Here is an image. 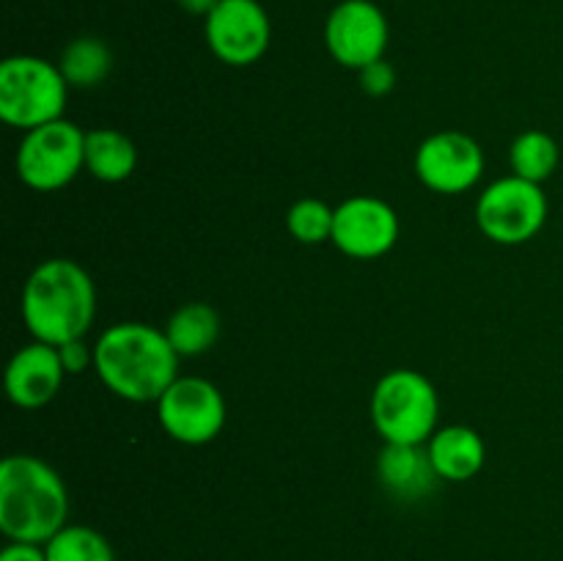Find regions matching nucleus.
I'll return each instance as SVG.
<instances>
[{
	"instance_id": "obj_5",
	"label": "nucleus",
	"mask_w": 563,
	"mask_h": 561,
	"mask_svg": "<svg viewBox=\"0 0 563 561\" xmlns=\"http://www.w3.org/2000/svg\"><path fill=\"white\" fill-rule=\"evenodd\" d=\"M69 82L58 64L38 55H11L0 64V119L27 132L64 119Z\"/></svg>"
},
{
	"instance_id": "obj_6",
	"label": "nucleus",
	"mask_w": 563,
	"mask_h": 561,
	"mask_svg": "<svg viewBox=\"0 0 563 561\" xmlns=\"http://www.w3.org/2000/svg\"><path fill=\"white\" fill-rule=\"evenodd\" d=\"M82 168H86V132L71 121H49L22 135L16 148V176L31 190H60Z\"/></svg>"
},
{
	"instance_id": "obj_3",
	"label": "nucleus",
	"mask_w": 563,
	"mask_h": 561,
	"mask_svg": "<svg viewBox=\"0 0 563 561\" xmlns=\"http://www.w3.org/2000/svg\"><path fill=\"white\" fill-rule=\"evenodd\" d=\"M69 517V493L53 468L33 454L0 465V531L11 542L47 544Z\"/></svg>"
},
{
	"instance_id": "obj_21",
	"label": "nucleus",
	"mask_w": 563,
	"mask_h": 561,
	"mask_svg": "<svg viewBox=\"0 0 563 561\" xmlns=\"http://www.w3.org/2000/svg\"><path fill=\"white\" fill-rule=\"evenodd\" d=\"M335 209L322 198H300L286 212V229L302 245H322L333 240Z\"/></svg>"
},
{
	"instance_id": "obj_11",
	"label": "nucleus",
	"mask_w": 563,
	"mask_h": 561,
	"mask_svg": "<svg viewBox=\"0 0 563 561\" xmlns=\"http://www.w3.org/2000/svg\"><path fill=\"white\" fill-rule=\"evenodd\" d=\"M484 174V148L476 138L456 130L429 135L416 152V176L423 187L443 196L467 193Z\"/></svg>"
},
{
	"instance_id": "obj_24",
	"label": "nucleus",
	"mask_w": 563,
	"mask_h": 561,
	"mask_svg": "<svg viewBox=\"0 0 563 561\" xmlns=\"http://www.w3.org/2000/svg\"><path fill=\"white\" fill-rule=\"evenodd\" d=\"M0 561H47L42 544L31 542H9L0 553Z\"/></svg>"
},
{
	"instance_id": "obj_14",
	"label": "nucleus",
	"mask_w": 563,
	"mask_h": 561,
	"mask_svg": "<svg viewBox=\"0 0 563 561\" xmlns=\"http://www.w3.org/2000/svg\"><path fill=\"white\" fill-rule=\"evenodd\" d=\"M377 476L390 495L401 501H418L432 493L438 471L429 460L427 446L385 443L377 460Z\"/></svg>"
},
{
	"instance_id": "obj_22",
	"label": "nucleus",
	"mask_w": 563,
	"mask_h": 561,
	"mask_svg": "<svg viewBox=\"0 0 563 561\" xmlns=\"http://www.w3.org/2000/svg\"><path fill=\"white\" fill-rule=\"evenodd\" d=\"M357 75H361V88L368 97H385V94H390L396 88V69L385 58L363 66Z\"/></svg>"
},
{
	"instance_id": "obj_4",
	"label": "nucleus",
	"mask_w": 563,
	"mask_h": 561,
	"mask_svg": "<svg viewBox=\"0 0 563 561\" xmlns=\"http://www.w3.org/2000/svg\"><path fill=\"white\" fill-rule=\"evenodd\" d=\"M438 418V391L416 369H394L374 385L372 421L385 443L427 446L440 429Z\"/></svg>"
},
{
	"instance_id": "obj_2",
	"label": "nucleus",
	"mask_w": 563,
	"mask_h": 561,
	"mask_svg": "<svg viewBox=\"0 0 563 561\" xmlns=\"http://www.w3.org/2000/svg\"><path fill=\"white\" fill-rule=\"evenodd\" d=\"M97 317V289L86 270L71 258H47L22 289V322L44 344L60 346L82 339Z\"/></svg>"
},
{
	"instance_id": "obj_7",
	"label": "nucleus",
	"mask_w": 563,
	"mask_h": 561,
	"mask_svg": "<svg viewBox=\"0 0 563 561\" xmlns=\"http://www.w3.org/2000/svg\"><path fill=\"white\" fill-rule=\"evenodd\" d=\"M476 223L498 245H522L548 223V196L542 185L511 174L484 187L476 201Z\"/></svg>"
},
{
	"instance_id": "obj_10",
	"label": "nucleus",
	"mask_w": 563,
	"mask_h": 561,
	"mask_svg": "<svg viewBox=\"0 0 563 561\" xmlns=\"http://www.w3.org/2000/svg\"><path fill=\"white\" fill-rule=\"evenodd\" d=\"M203 33L214 58L229 66H251L267 53L273 25L258 0H220L203 20Z\"/></svg>"
},
{
	"instance_id": "obj_1",
	"label": "nucleus",
	"mask_w": 563,
	"mask_h": 561,
	"mask_svg": "<svg viewBox=\"0 0 563 561\" xmlns=\"http://www.w3.org/2000/svg\"><path fill=\"white\" fill-rule=\"evenodd\" d=\"M93 369L110 394L146 405L157 402L179 377V355L165 330L146 322H119L93 344Z\"/></svg>"
},
{
	"instance_id": "obj_12",
	"label": "nucleus",
	"mask_w": 563,
	"mask_h": 561,
	"mask_svg": "<svg viewBox=\"0 0 563 561\" xmlns=\"http://www.w3.org/2000/svg\"><path fill=\"white\" fill-rule=\"evenodd\" d=\"M399 240V215L388 201L352 196L335 207L333 245L350 258H379Z\"/></svg>"
},
{
	"instance_id": "obj_25",
	"label": "nucleus",
	"mask_w": 563,
	"mask_h": 561,
	"mask_svg": "<svg viewBox=\"0 0 563 561\" xmlns=\"http://www.w3.org/2000/svg\"><path fill=\"white\" fill-rule=\"evenodd\" d=\"M176 3H179L181 9L187 11V14H192V16H203V20H207V16L212 14L214 6H218L220 0H176Z\"/></svg>"
},
{
	"instance_id": "obj_23",
	"label": "nucleus",
	"mask_w": 563,
	"mask_h": 561,
	"mask_svg": "<svg viewBox=\"0 0 563 561\" xmlns=\"http://www.w3.org/2000/svg\"><path fill=\"white\" fill-rule=\"evenodd\" d=\"M58 355H60V363H64L66 374L86 372L88 363L93 366V346H88L82 339L66 341V344H60Z\"/></svg>"
},
{
	"instance_id": "obj_19",
	"label": "nucleus",
	"mask_w": 563,
	"mask_h": 561,
	"mask_svg": "<svg viewBox=\"0 0 563 561\" xmlns=\"http://www.w3.org/2000/svg\"><path fill=\"white\" fill-rule=\"evenodd\" d=\"M509 163L515 176L542 185L544 179L555 174L561 163V148L553 135L542 130H528L515 138L509 148Z\"/></svg>"
},
{
	"instance_id": "obj_9",
	"label": "nucleus",
	"mask_w": 563,
	"mask_h": 561,
	"mask_svg": "<svg viewBox=\"0 0 563 561\" xmlns=\"http://www.w3.org/2000/svg\"><path fill=\"white\" fill-rule=\"evenodd\" d=\"M388 16L374 0H341L324 22V47L344 69L385 58L388 50Z\"/></svg>"
},
{
	"instance_id": "obj_18",
	"label": "nucleus",
	"mask_w": 563,
	"mask_h": 561,
	"mask_svg": "<svg viewBox=\"0 0 563 561\" xmlns=\"http://www.w3.org/2000/svg\"><path fill=\"white\" fill-rule=\"evenodd\" d=\"M58 69L69 82V88H93L113 69V53L97 36L71 38L60 53Z\"/></svg>"
},
{
	"instance_id": "obj_13",
	"label": "nucleus",
	"mask_w": 563,
	"mask_h": 561,
	"mask_svg": "<svg viewBox=\"0 0 563 561\" xmlns=\"http://www.w3.org/2000/svg\"><path fill=\"white\" fill-rule=\"evenodd\" d=\"M66 369L60 363L58 346L33 339L5 366V394L22 410H36L49 405L60 391Z\"/></svg>"
},
{
	"instance_id": "obj_16",
	"label": "nucleus",
	"mask_w": 563,
	"mask_h": 561,
	"mask_svg": "<svg viewBox=\"0 0 563 561\" xmlns=\"http://www.w3.org/2000/svg\"><path fill=\"white\" fill-rule=\"evenodd\" d=\"M137 168V148L132 138L124 132L99 127V130L86 132V170L99 182H124L135 174Z\"/></svg>"
},
{
	"instance_id": "obj_8",
	"label": "nucleus",
	"mask_w": 563,
	"mask_h": 561,
	"mask_svg": "<svg viewBox=\"0 0 563 561\" xmlns=\"http://www.w3.org/2000/svg\"><path fill=\"white\" fill-rule=\"evenodd\" d=\"M157 418L176 443H212L225 427V399L209 380L176 377L157 399Z\"/></svg>"
},
{
	"instance_id": "obj_17",
	"label": "nucleus",
	"mask_w": 563,
	"mask_h": 561,
	"mask_svg": "<svg viewBox=\"0 0 563 561\" xmlns=\"http://www.w3.org/2000/svg\"><path fill=\"white\" fill-rule=\"evenodd\" d=\"M220 328H223L220 314L209 302H187L170 314L165 336H168L176 355L196 358L212 350L214 341L220 339Z\"/></svg>"
},
{
	"instance_id": "obj_20",
	"label": "nucleus",
	"mask_w": 563,
	"mask_h": 561,
	"mask_svg": "<svg viewBox=\"0 0 563 561\" xmlns=\"http://www.w3.org/2000/svg\"><path fill=\"white\" fill-rule=\"evenodd\" d=\"M47 561H115L113 548L88 526H64L47 544Z\"/></svg>"
},
{
	"instance_id": "obj_15",
	"label": "nucleus",
	"mask_w": 563,
	"mask_h": 561,
	"mask_svg": "<svg viewBox=\"0 0 563 561\" xmlns=\"http://www.w3.org/2000/svg\"><path fill=\"white\" fill-rule=\"evenodd\" d=\"M429 460L443 482H467L487 462V446L482 435L462 424L440 427L427 443Z\"/></svg>"
}]
</instances>
